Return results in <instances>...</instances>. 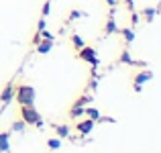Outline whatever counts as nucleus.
I'll return each mask as SVG.
<instances>
[{
  "label": "nucleus",
  "instance_id": "nucleus-1",
  "mask_svg": "<svg viewBox=\"0 0 161 153\" xmlns=\"http://www.w3.org/2000/svg\"><path fill=\"white\" fill-rule=\"evenodd\" d=\"M20 121L25 125H35L37 129L43 127V121H41V114L35 110V106H20Z\"/></svg>",
  "mask_w": 161,
  "mask_h": 153
},
{
  "label": "nucleus",
  "instance_id": "nucleus-2",
  "mask_svg": "<svg viewBox=\"0 0 161 153\" xmlns=\"http://www.w3.org/2000/svg\"><path fill=\"white\" fill-rule=\"evenodd\" d=\"M14 98L19 100L20 106H33V104H35V88H33V86H27V84H23V86L16 88Z\"/></svg>",
  "mask_w": 161,
  "mask_h": 153
},
{
  "label": "nucleus",
  "instance_id": "nucleus-3",
  "mask_svg": "<svg viewBox=\"0 0 161 153\" xmlns=\"http://www.w3.org/2000/svg\"><path fill=\"white\" fill-rule=\"evenodd\" d=\"M78 57L84 59V61H88L90 65H98V55H96L94 47H88V45H84L82 49H78Z\"/></svg>",
  "mask_w": 161,
  "mask_h": 153
},
{
  "label": "nucleus",
  "instance_id": "nucleus-4",
  "mask_svg": "<svg viewBox=\"0 0 161 153\" xmlns=\"http://www.w3.org/2000/svg\"><path fill=\"white\" fill-rule=\"evenodd\" d=\"M92 129H94V121H80V122H75V131H78L80 135H88V133H92Z\"/></svg>",
  "mask_w": 161,
  "mask_h": 153
},
{
  "label": "nucleus",
  "instance_id": "nucleus-5",
  "mask_svg": "<svg viewBox=\"0 0 161 153\" xmlns=\"http://www.w3.org/2000/svg\"><path fill=\"white\" fill-rule=\"evenodd\" d=\"M151 78H153V74H151V71H141V74H137V76H135V90L139 92L143 84H145V82H149Z\"/></svg>",
  "mask_w": 161,
  "mask_h": 153
},
{
  "label": "nucleus",
  "instance_id": "nucleus-6",
  "mask_svg": "<svg viewBox=\"0 0 161 153\" xmlns=\"http://www.w3.org/2000/svg\"><path fill=\"white\" fill-rule=\"evenodd\" d=\"M51 47H53V41H47V39H43V41H39V43H37V51H39L41 55H43V53H49Z\"/></svg>",
  "mask_w": 161,
  "mask_h": 153
},
{
  "label": "nucleus",
  "instance_id": "nucleus-7",
  "mask_svg": "<svg viewBox=\"0 0 161 153\" xmlns=\"http://www.w3.org/2000/svg\"><path fill=\"white\" fill-rule=\"evenodd\" d=\"M84 114H88V118L90 121H100V110L98 108H94V106H88V108H84Z\"/></svg>",
  "mask_w": 161,
  "mask_h": 153
},
{
  "label": "nucleus",
  "instance_id": "nucleus-8",
  "mask_svg": "<svg viewBox=\"0 0 161 153\" xmlns=\"http://www.w3.org/2000/svg\"><path fill=\"white\" fill-rule=\"evenodd\" d=\"M55 133H57L59 139H65V137H69V127L67 125H55Z\"/></svg>",
  "mask_w": 161,
  "mask_h": 153
},
{
  "label": "nucleus",
  "instance_id": "nucleus-9",
  "mask_svg": "<svg viewBox=\"0 0 161 153\" xmlns=\"http://www.w3.org/2000/svg\"><path fill=\"white\" fill-rule=\"evenodd\" d=\"M8 137H10V133H0V151H8L10 149V143H8Z\"/></svg>",
  "mask_w": 161,
  "mask_h": 153
},
{
  "label": "nucleus",
  "instance_id": "nucleus-10",
  "mask_svg": "<svg viewBox=\"0 0 161 153\" xmlns=\"http://www.w3.org/2000/svg\"><path fill=\"white\" fill-rule=\"evenodd\" d=\"M118 61H120V63H126V65H135V63H137V61H135L133 57H130L129 49H125V51L120 53V57H118Z\"/></svg>",
  "mask_w": 161,
  "mask_h": 153
},
{
  "label": "nucleus",
  "instance_id": "nucleus-11",
  "mask_svg": "<svg viewBox=\"0 0 161 153\" xmlns=\"http://www.w3.org/2000/svg\"><path fill=\"white\" fill-rule=\"evenodd\" d=\"M82 114H84V106L80 104V102H75L69 110V118H78V116H82Z\"/></svg>",
  "mask_w": 161,
  "mask_h": 153
},
{
  "label": "nucleus",
  "instance_id": "nucleus-12",
  "mask_svg": "<svg viewBox=\"0 0 161 153\" xmlns=\"http://www.w3.org/2000/svg\"><path fill=\"white\" fill-rule=\"evenodd\" d=\"M116 20H114V16H110V19L106 20V27H104V33L106 35H112V33H116Z\"/></svg>",
  "mask_w": 161,
  "mask_h": 153
},
{
  "label": "nucleus",
  "instance_id": "nucleus-13",
  "mask_svg": "<svg viewBox=\"0 0 161 153\" xmlns=\"http://www.w3.org/2000/svg\"><path fill=\"white\" fill-rule=\"evenodd\" d=\"M12 94H14V90H12V84H8V86L4 88V92L0 94V100H2V102H10V100H12Z\"/></svg>",
  "mask_w": 161,
  "mask_h": 153
},
{
  "label": "nucleus",
  "instance_id": "nucleus-14",
  "mask_svg": "<svg viewBox=\"0 0 161 153\" xmlns=\"http://www.w3.org/2000/svg\"><path fill=\"white\" fill-rule=\"evenodd\" d=\"M122 39H125L126 41V43H133V41H135V31H133V29H122Z\"/></svg>",
  "mask_w": 161,
  "mask_h": 153
},
{
  "label": "nucleus",
  "instance_id": "nucleus-15",
  "mask_svg": "<svg viewBox=\"0 0 161 153\" xmlns=\"http://www.w3.org/2000/svg\"><path fill=\"white\" fill-rule=\"evenodd\" d=\"M47 147H49V149H59V147H61V139H59V137H53V139H49V141H47Z\"/></svg>",
  "mask_w": 161,
  "mask_h": 153
},
{
  "label": "nucleus",
  "instance_id": "nucleus-16",
  "mask_svg": "<svg viewBox=\"0 0 161 153\" xmlns=\"http://www.w3.org/2000/svg\"><path fill=\"white\" fill-rule=\"evenodd\" d=\"M71 43H74L75 49H82L84 45H86V43H84V39H82L80 35H71Z\"/></svg>",
  "mask_w": 161,
  "mask_h": 153
},
{
  "label": "nucleus",
  "instance_id": "nucleus-17",
  "mask_svg": "<svg viewBox=\"0 0 161 153\" xmlns=\"http://www.w3.org/2000/svg\"><path fill=\"white\" fill-rule=\"evenodd\" d=\"M25 127H27V125H25L23 121H16V122H12V131H16V133H20V131H23Z\"/></svg>",
  "mask_w": 161,
  "mask_h": 153
},
{
  "label": "nucleus",
  "instance_id": "nucleus-18",
  "mask_svg": "<svg viewBox=\"0 0 161 153\" xmlns=\"http://www.w3.org/2000/svg\"><path fill=\"white\" fill-rule=\"evenodd\" d=\"M49 10H51V0H47L43 6V16H49Z\"/></svg>",
  "mask_w": 161,
  "mask_h": 153
},
{
  "label": "nucleus",
  "instance_id": "nucleus-19",
  "mask_svg": "<svg viewBox=\"0 0 161 153\" xmlns=\"http://www.w3.org/2000/svg\"><path fill=\"white\" fill-rule=\"evenodd\" d=\"M45 29V16H41V20H39V25H37V33H41Z\"/></svg>",
  "mask_w": 161,
  "mask_h": 153
},
{
  "label": "nucleus",
  "instance_id": "nucleus-20",
  "mask_svg": "<svg viewBox=\"0 0 161 153\" xmlns=\"http://www.w3.org/2000/svg\"><path fill=\"white\" fill-rule=\"evenodd\" d=\"M80 16H82V12L80 10H71V14H69V19L74 20V19H80Z\"/></svg>",
  "mask_w": 161,
  "mask_h": 153
},
{
  "label": "nucleus",
  "instance_id": "nucleus-21",
  "mask_svg": "<svg viewBox=\"0 0 161 153\" xmlns=\"http://www.w3.org/2000/svg\"><path fill=\"white\" fill-rule=\"evenodd\" d=\"M116 2H118V0H106V4H108V6H112V8L116 6Z\"/></svg>",
  "mask_w": 161,
  "mask_h": 153
},
{
  "label": "nucleus",
  "instance_id": "nucleus-22",
  "mask_svg": "<svg viewBox=\"0 0 161 153\" xmlns=\"http://www.w3.org/2000/svg\"><path fill=\"white\" fill-rule=\"evenodd\" d=\"M125 2H126V4H129V6H130V4H133V0H125Z\"/></svg>",
  "mask_w": 161,
  "mask_h": 153
},
{
  "label": "nucleus",
  "instance_id": "nucleus-23",
  "mask_svg": "<svg viewBox=\"0 0 161 153\" xmlns=\"http://www.w3.org/2000/svg\"><path fill=\"white\" fill-rule=\"evenodd\" d=\"M0 153H2V151H0Z\"/></svg>",
  "mask_w": 161,
  "mask_h": 153
}]
</instances>
